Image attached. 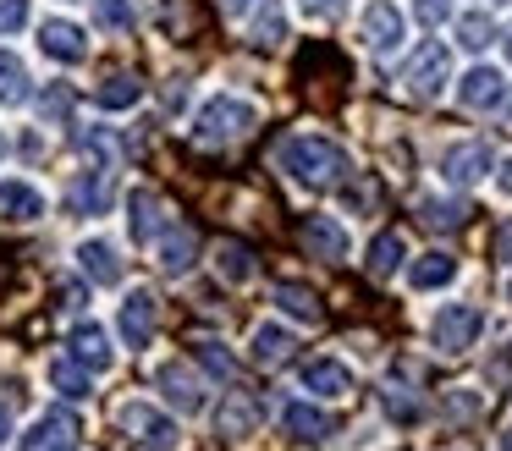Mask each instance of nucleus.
Wrapping results in <instances>:
<instances>
[{
    "mask_svg": "<svg viewBox=\"0 0 512 451\" xmlns=\"http://www.w3.org/2000/svg\"><path fill=\"white\" fill-rule=\"evenodd\" d=\"M281 171L292 176V182H303L309 193H331V187L347 182V171H353V160H347L342 143L320 138V132H298V138H287L276 149Z\"/></svg>",
    "mask_w": 512,
    "mask_h": 451,
    "instance_id": "obj_1",
    "label": "nucleus"
},
{
    "mask_svg": "<svg viewBox=\"0 0 512 451\" xmlns=\"http://www.w3.org/2000/svg\"><path fill=\"white\" fill-rule=\"evenodd\" d=\"M254 105L237 94H215L210 105L199 110V121H193V138L204 143V149H232L237 138H248L254 132Z\"/></svg>",
    "mask_w": 512,
    "mask_h": 451,
    "instance_id": "obj_2",
    "label": "nucleus"
},
{
    "mask_svg": "<svg viewBox=\"0 0 512 451\" xmlns=\"http://www.w3.org/2000/svg\"><path fill=\"white\" fill-rule=\"evenodd\" d=\"M446 72H452V50H446L441 39H424L419 50L408 55V66H402V88H408L413 99H435L446 83Z\"/></svg>",
    "mask_w": 512,
    "mask_h": 451,
    "instance_id": "obj_3",
    "label": "nucleus"
},
{
    "mask_svg": "<svg viewBox=\"0 0 512 451\" xmlns=\"http://www.w3.org/2000/svg\"><path fill=\"white\" fill-rule=\"evenodd\" d=\"M479 330H485V314H479L474 303H446L441 314H435L430 336H435V347H441L446 358H457V352H468L479 341Z\"/></svg>",
    "mask_w": 512,
    "mask_h": 451,
    "instance_id": "obj_4",
    "label": "nucleus"
},
{
    "mask_svg": "<svg viewBox=\"0 0 512 451\" xmlns=\"http://www.w3.org/2000/svg\"><path fill=\"white\" fill-rule=\"evenodd\" d=\"M358 39H364L375 55H391L402 39H408V22H402V11L391 6V0H369L364 22H358Z\"/></svg>",
    "mask_w": 512,
    "mask_h": 451,
    "instance_id": "obj_5",
    "label": "nucleus"
},
{
    "mask_svg": "<svg viewBox=\"0 0 512 451\" xmlns=\"http://www.w3.org/2000/svg\"><path fill=\"white\" fill-rule=\"evenodd\" d=\"M490 165H496V149H490L485 138H468V143H452V149L441 154V176L452 187H474L479 176L490 171Z\"/></svg>",
    "mask_w": 512,
    "mask_h": 451,
    "instance_id": "obj_6",
    "label": "nucleus"
},
{
    "mask_svg": "<svg viewBox=\"0 0 512 451\" xmlns=\"http://www.w3.org/2000/svg\"><path fill=\"white\" fill-rule=\"evenodd\" d=\"M457 99H463V110H507L512 88H507V77H501L496 66H474V72L457 83Z\"/></svg>",
    "mask_w": 512,
    "mask_h": 451,
    "instance_id": "obj_7",
    "label": "nucleus"
},
{
    "mask_svg": "<svg viewBox=\"0 0 512 451\" xmlns=\"http://www.w3.org/2000/svg\"><path fill=\"white\" fill-rule=\"evenodd\" d=\"M78 435H83L78 413H67V407H50V413L23 435V451H72V446H78Z\"/></svg>",
    "mask_w": 512,
    "mask_h": 451,
    "instance_id": "obj_8",
    "label": "nucleus"
},
{
    "mask_svg": "<svg viewBox=\"0 0 512 451\" xmlns=\"http://www.w3.org/2000/svg\"><path fill=\"white\" fill-rule=\"evenodd\" d=\"M116 418H122V429H127L133 440H144V446H155V451H171V446H177V424H171L166 413H155L149 402H127Z\"/></svg>",
    "mask_w": 512,
    "mask_h": 451,
    "instance_id": "obj_9",
    "label": "nucleus"
},
{
    "mask_svg": "<svg viewBox=\"0 0 512 451\" xmlns=\"http://www.w3.org/2000/svg\"><path fill=\"white\" fill-rule=\"evenodd\" d=\"M259 418H265V407H259L254 391H226L221 413H215V435L243 440V435H254V429H259Z\"/></svg>",
    "mask_w": 512,
    "mask_h": 451,
    "instance_id": "obj_10",
    "label": "nucleus"
},
{
    "mask_svg": "<svg viewBox=\"0 0 512 451\" xmlns=\"http://www.w3.org/2000/svg\"><path fill=\"white\" fill-rule=\"evenodd\" d=\"M111 198H116V182H111V171H83L78 182L67 187V209L72 215H105L111 209Z\"/></svg>",
    "mask_w": 512,
    "mask_h": 451,
    "instance_id": "obj_11",
    "label": "nucleus"
},
{
    "mask_svg": "<svg viewBox=\"0 0 512 451\" xmlns=\"http://www.w3.org/2000/svg\"><path fill=\"white\" fill-rule=\"evenodd\" d=\"M160 226H166V204H160L155 187H138L133 198H127V231H133V242H155Z\"/></svg>",
    "mask_w": 512,
    "mask_h": 451,
    "instance_id": "obj_12",
    "label": "nucleus"
},
{
    "mask_svg": "<svg viewBox=\"0 0 512 451\" xmlns=\"http://www.w3.org/2000/svg\"><path fill=\"white\" fill-rule=\"evenodd\" d=\"M281 429H287L292 440H303V446H320V440L336 435V418L320 413V407H309V402H292L287 413H281Z\"/></svg>",
    "mask_w": 512,
    "mask_h": 451,
    "instance_id": "obj_13",
    "label": "nucleus"
},
{
    "mask_svg": "<svg viewBox=\"0 0 512 451\" xmlns=\"http://www.w3.org/2000/svg\"><path fill=\"white\" fill-rule=\"evenodd\" d=\"M116 325H122V341L133 352H144L149 341H155V297L149 292H133L122 303V319H116Z\"/></svg>",
    "mask_w": 512,
    "mask_h": 451,
    "instance_id": "obj_14",
    "label": "nucleus"
},
{
    "mask_svg": "<svg viewBox=\"0 0 512 451\" xmlns=\"http://www.w3.org/2000/svg\"><path fill=\"white\" fill-rule=\"evenodd\" d=\"M160 391H166V402L177 407V413H199L204 407V385L188 363H166V369H160Z\"/></svg>",
    "mask_w": 512,
    "mask_h": 451,
    "instance_id": "obj_15",
    "label": "nucleus"
},
{
    "mask_svg": "<svg viewBox=\"0 0 512 451\" xmlns=\"http://www.w3.org/2000/svg\"><path fill=\"white\" fill-rule=\"evenodd\" d=\"M39 50H45V55H56V61H83V55H89V39H83V28H78V22L50 17L45 28H39Z\"/></svg>",
    "mask_w": 512,
    "mask_h": 451,
    "instance_id": "obj_16",
    "label": "nucleus"
},
{
    "mask_svg": "<svg viewBox=\"0 0 512 451\" xmlns=\"http://www.w3.org/2000/svg\"><path fill=\"white\" fill-rule=\"evenodd\" d=\"M215 270H221V281L243 286V281H254L259 259H254V248H248L243 237H221L215 242Z\"/></svg>",
    "mask_w": 512,
    "mask_h": 451,
    "instance_id": "obj_17",
    "label": "nucleus"
},
{
    "mask_svg": "<svg viewBox=\"0 0 512 451\" xmlns=\"http://www.w3.org/2000/svg\"><path fill=\"white\" fill-rule=\"evenodd\" d=\"M303 248H309L314 259H331L336 264L347 253V231L336 226L331 215H309V220H303Z\"/></svg>",
    "mask_w": 512,
    "mask_h": 451,
    "instance_id": "obj_18",
    "label": "nucleus"
},
{
    "mask_svg": "<svg viewBox=\"0 0 512 451\" xmlns=\"http://www.w3.org/2000/svg\"><path fill=\"white\" fill-rule=\"evenodd\" d=\"M419 226L430 231H463L468 220H474V204H463V198H419Z\"/></svg>",
    "mask_w": 512,
    "mask_h": 451,
    "instance_id": "obj_19",
    "label": "nucleus"
},
{
    "mask_svg": "<svg viewBox=\"0 0 512 451\" xmlns=\"http://www.w3.org/2000/svg\"><path fill=\"white\" fill-rule=\"evenodd\" d=\"M303 391H314V396H353V374H347L336 358H314V363H303Z\"/></svg>",
    "mask_w": 512,
    "mask_h": 451,
    "instance_id": "obj_20",
    "label": "nucleus"
},
{
    "mask_svg": "<svg viewBox=\"0 0 512 451\" xmlns=\"http://www.w3.org/2000/svg\"><path fill=\"white\" fill-rule=\"evenodd\" d=\"M292 358H298L292 330H281V325H259L254 330V363H265V369H287Z\"/></svg>",
    "mask_w": 512,
    "mask_h": 451,
    "instance_id": "obj_21",
    "label": "nucleus"
},
{
    "mask_svg": "<svg viewBox=\"0 0 512 451\" xmlns=\"http://www.w3.org/2000/svg\"><path fill=\"white\" fill-rule=\"evenodd\" d=\"M78 270L89 275L94 286H116V281H122V259H116L111 242H83V248H78Z\"/></svg>",
    "mask_w": 512,
    "mask_h": 451,
    "instance_id": "obj_22",
    "label": "nucleus"
},
{
    "mask_svg": "<svg viewBox=\"0 0 512 451\" xmlns=\"http://www.w3.org/2000/svg\"><path fill=\"white\" fill-rule=\"evenodd\" d=\"M138 99H144V83H138V72H111L100 88H94V105H100V110H133Z\"/></svg>",
    "mask_w": 512,
    "mask_h": 451,
    "instance_id": "obj_23",
    "label": "nucleus"
},
{
    "mask_svg": "<svg viewBox=\"0 0 512 451\" xmlns=\"http://www.w3.org/2000/svg\"><path fill=\"white\" fill-rule=\"evenodd\" d=\"M276 303L287 308L292 319H309V325H320V319H325L320 292H314V286H303V281H276Z\"/></svg>",
    "mask_w": 512,
    "mask_h": 451,
    "instance_id": "obj_24",
    "label": "nucleus"
},
{
    "mask_svg": "<svg viewBox=\"0 0 512 451\" xmlns=\"http://www.w3.org/2000/svg\"><path fill=\"white\" fill-rule=\"evenodd\" d=\"M72 358H83L94 374L111 369V341H105V330L94 325V319L89 325H72Z\"/></svg>",
    "mask_w": 512,
    "mask_h": 451,
    "instance_id": "obj_25",
    "label": "nucleus"
},
{
    "mask_svg": "<svg viewBox=\"0 0 512 451\" xmlns=\"http://www.w3.org/2000/svg\"><path fill=\"white\" fill-rule=\"evenodd\" d=\"M452 275H457V259H452V253H424V259H413L408 286H413V292H435V286H446Z\"/></svg>",
    "mask_w": 512,
    "mask_h": 451,
    "instance_id": "obj_26",
    "label": "nucleus"
},
{
    "mask_svg": "<svg viewBox=\"0 0 512 451\" xmlns=\"http://www.w3.org/2000/svg\"><path fill=\"white\" fill-rule=\"evenodd\" d=\"M0 215L6 220H39L45 215V198L28 182H0Z\"/></svg>",
    "mask_w": 512,
    "mask_h": 451,
    "instance_id": "obj_27",
    "label": "nucleus"
},
{
    "mask_svg": "<svg viewBox=\"0 0 512 451\" xmlns=\"http://www.w3.org/2000/svg\"><path fill=\"white\" fill-rule=\"evenodd\" d=\"M193 259H199V242H193V231H188V226H171L166 242H160V264H166L171 275H188Z\"/></svg>",
    "mask_w": 512,
    "mask_h": 451,
    "instance_id": "obj_28",
    "label": "nucleus"
},
{
    "mask_svg": "<svg viewBox=\"0 0 512 451\" xmlns=\"http://www.w3.org/2000/svg\"><path fill=\"white\" fill-rule=\"evenodd\" d=\"M402 259H408V242H402V231H380V237L369 242V275H397Z\"/></svg>",
    "mask_w": 512,
    "mask_h": 451,
    "instance_id": "obj_29",
    "label": "nucleus"
},
{
    "mask_svg": "<svg viewBox=\"0 0 512 451\" xmlns=\"http://www.w3.org/2000/svg\"><path fill=\"white\" fill-rule=\"evenodd\" d=\"M457 44H463V50H490V44H496L490 11H463V17H457Z\"/></svg>",
    "mask_w": 512,
    "mask_h": 451,
    "instance_id": "obj_30",
    "label": "nucleus"
},
{
    "mask_svg": "<svg viewBox=\"0 0 512 451\" xmlns=\"http://www.w3.org/2000/svg\"><path fill=\"white\" fill-rule=\"evenodd\" d=\"M89 363H72V358H56V363H50V380H56V391H67L72 396V402H83V396H89Z\"/></svg>",
    "mask_w": 512,
    "mask_h": 451,
    "instance_id": "obj_31",
    "label": "nucleus"
},
{
    "mask_svg": "<svg viewBox=\"0 0 512 451\" xmlns=\"http://www.w3.org/2000/svg\"><path fill=\"white\" fill-rule=\"evenodd\" d=\"M28 99V72L12 50H0V105H23Z\"/></svg>",
    "mask_w": 512,
    "mask_h": 451,
    "instance_id": "obj_32",
    "label": "nucleus"
},
{
    "mask_svg": "<svg viewBox=\"0 0 512 451\" xmlns=\"http://www.w3.org/2000/svg\"><path fill=\"white\" fill-rule=\"evenodd\" d=\"M94 17H100V28L127 33L138 22V6H133V0H94Z\"/></svg>",
    "mask_w": 512,
    "mask_h": 451,
    "instance_id": "obj_33",
    "label": "nucleus"
},
{
    "mask_svg": "<svg viewBox=\"0 0 512 451\" xmlns=\"http://www.w3.org/2000/svg\"><path fill=\"white\" fill-rule=\"evenodd\" d=\"M281 39H287V17L265 0V11H259V22H254V44H259V50H276Z\"/></svg>",
    "mask_w": 512,
    "mask_h": 451,
    "instance_id": "obj_34",
    "label": "nucleus"
},
{
    "mask_svg": "<svg viewBox=\"0 0 512 451\" xmlns=\"http://www.w3.org/2000/svg\"><path fill=\"white\" fill-rule=\"evenodd\" d=\"M380 402H386V413L397 418V424H419V413H424V407L413 402V396L402 391V385H386V396H380Z\"/></svg>",
    "mask_w": 512,
    "mask_h": 451,
    "instance_id": "obj_35",
    "label": "nucleus"
},
{
    "mask_svg": "<svg viewBox=\"0 0 512 451\" xmlns=\"http://www.w3.org/2000/svg\"><path fill=\"white\" fill-rule=\"evenodd\" d=\"M193 352H199V363H204V369L215 374V380H232V374H237V363L226 358V347H215V341H199V347H193Z\"/></svg>",
    "mask_w": 512,
    "mask_h": 451,
    "instance_id": "obj_36",
    "label": "nucleus"
},
{
    "mask_svg": "<svg viewBox=\"0 0 512 451\" xmlns=\"http://www.w3.org/2000/svg\"><path fill=\"white\" fill-rule=\"evenodd\" d=\"M72 99H78V94H72L67 83H56V88H50L45 99H39V116H45V121H61V116H67V110H72Z\"/></svg>",
    "mask_w": 512,
    "mask_h": 451,
    "instance_id": "obj_37",
    "label": "nucleus"
},
{
    "mask_svg": "<svg viewBox=\"0 0 512 451\" xmlns=\"http://www.w3.org/2000/svg\"><path fill=\"white\" fill-rule=\"evenodd\" d=\"M452 11H457V0H413V17H419L424 28H441Z\"/></svg>",
    "mask_w": 512,
    "mask_h": 451,
    "instance_id": "obj_38",
    "label": "nucleus"
},
{
    "mask_svg": "<svg viewBox=\"0 0 512 451\" xmlns=\"http://www.w3.org/2000/svg\"><path fill=\"white\" fill-rule=\"evenodd\" d=\"M28 22V0H0V33H17Z\"/></svg>",
    "mask_w": 512,
    "mask_h": 451,
    "instance_id": "obj_39",
    "label": "nucleus"
},
{
    "mask_svg": "<svg viewBox=\"0 0 512 451\" xmlns=\"http://www.w3.org/2000/svg\"><path fill=\"white\" fill-rule=\"evenodd\" d=\"M490 259L512 264V220H501V226H496V237H490Z\"/></svg>",
    "mask_w": 512,
    "mask_h": 451,
    "instance_id": "obj_40",
    "label": "nucleus"
},
{
    "mask_svg": "<svg viewBox=\"0 0 512 451\" xmlns=\"http://www.w3.org/2000/svg\"><path fill=\"white\" fill-rule=\"evenodd\" d=\"M479 413V396H446V418H474Z\"/></svg>",
    "mask_w": 512,
    "mask_h": 451,
    "instance_id": "obj_41",
    "label": "nucleus"
},
{
    "mask_svg": "<svg viewBox=\"0 0 512 451\" xmlns=\"http://www.w3.org/2000/svg\"><path fill=\"white\" fill-rule=\"evenodd\" d=\"M298 6L309 11V17H320V22H325V17H336V11L347 6V0H298Z\"/></svg>",
    "mask_w": 512,
    "mask_h": 451,
    "instance_id": "obj_42",
    "label": "nucleus"
},
{
    "mask_svg": "<svg viewBox=\"0 0 512 451\" xmlns=\"http://www.w3.org/2000/svg\"><path fill=\"white\" fill-rule=\"evenodd\" d=\"M254 6H265V0H215V11H221L226 22H232V17H243V11H254Z\"/></svg>",
    "mask_w": 512,
    "mask_h": 451,
    "instance_id": "obj_43",
    "label": "nucleus"
},
{
    "mask_svg": "<svg viewBox=\"0 0 512 451\" xmlns=\"http://www.w3.org/2000/svg\"><path fill=\"white\" fill-rule=\"evenodd\" d=\"M496 182H501V193H512V154L501 160V171H496Z\"/></svg>",
    "mask_w": 512,
    "mask_h": 451,
    "instance_id": "obj_44",
    "label": "nucleus"
},
{
    "mask_svg": "<svg viewBox=\"0 0 512 451\" xmlns=\"http://www.w3.org/2000/svg\"><path fill=\"white\" fill-rule=\"evenodd\" d=\"M6 435H12V418H6V413H0V440H6Z\"/></svg>",
    "mask_w": 512,
    "mask_h": 451,
    "instance_id": "obj_45",
    "label": "nucleus"
},
{
    "mask_svg": "<svg viewBox=\"0 0 512 451\" xmlns=\"http://www.w3.org/2000/svg\"><path fill=\"white\" fill-rule=\"evenodd\" d=\"M501 451H512V424H507V435H501Z\"/></svg>",
    "mask_w": 512,
    "mask_h": 451,
    "instance_id": "obj_46",
    "label": "nucleus"
},
{
    "mask_svg": "<svg viewBox=\"0 0 512 451\" xmlns=\"http://www.w3.org/2000/svg\"><path fill=\"white\" fill-rule=\"evenodd\" d=\"M501 44H507V61H512V28H507V39H501Z\"/></svg>",
    "mask_w": 512,
    "mask_h": 451,
    "instance_id": "obj_47",
    "label": "nucleus"
},
{
    "mask_svg": "<svg viewBox=\"0 0 512 451\" xmlns=\"http://www.w3.org/2000/svg\"><path fill=\"white\" fill-rule=\"evenodd\" d=\"M0 154H6V132H0Z\"/></svg>",
    "mask_w": 512,
    "mask_h": 451,
    "instance_id": "obj_48",
    "label": "nucleus"
},
{
    "mask_svg": "<svg viewBox=\"0 0 512 451\" xmlns=\"http://www.w3.org/2000/svg\"><path fill=\"white\" fill-rule=\"evenodd\" d=\"M496 6H512V0H496Z\"/></svg>",
    "mask_w": 512,
    "mask_h": 451,
    "instance_id": "obj_49",
    "label": "nucleus"
}]
</instances>
